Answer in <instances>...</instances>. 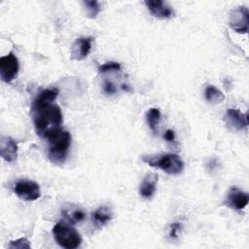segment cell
Wrapping results in <instances>:
<instances>
[{"label":"cell","instance_id":"9c48e42d","mask_svg":"<svg viewBox=\"0 0 249 249\" xmlns=\"http://www.w3.org/2000/svg\"><path fill=\"white\" fill-rule=\"evenodd\" d=\"M145 5L147 6L151 15L158 18H171L175 15L173 9L166 2L161 0H146Z\"/></svg>","mask_w":249,"mask_h":249},{"label":"cell","instance_id":"8992f818","mask_svg":"<svg viewBox=\"0 0 249 249\" xmlns=\"http://www.w3.org/2000/svg\"><path fill=\"white\" fill-rule=\"evenodd\" d=\"M18 60L13 52L0 58V77L5 83H11L18 73Z\"/></svg>","mask_w":249,"mask_h":249},{"label":"cell","instance_id":"e0dca14e","mask_svg":"<svg viewBox=\"0 0 249 249\" xmlns=\"http://www.w3.org/2000/svg\"><path fill=\"white\" fill-rule=\"evenodd\" d=\"M205 99L210 103H222L225 100L224 93L214 86H208L204 90Z\"/></svg>","mask_w":249,"mask_h":249},{"label":"cell","instance_id":"52a82bcc","mask_svg":"<svg viewBox=\"0 0 249 249\" xmlns=\"http://www.w3.org/2000/svg\"><path fill=\"white\" fill-rule=\"evenodd\" d=\"M249 23V10L245 6H239L230 14L229 24L231 28L241 34H246Z\"/></svg>","mask_w":249,"mask_h":249},{"label":"cell","instance_id":"cb8c5ba5","mask_svg":"<svg viewBox=\"0 0 249 249\" xmlns=\"http://www.w3.org/2000/svg\"><path fill=\"white\" fill-rule=\"evenodd\" d=\"M163 137H164V139H165L166 141H168V142H172V141H174V139H175V135H174L173 130H171V129H167V130L165 131V133H164Z\"/></svg>","mask_w":249,"mask_h":249},{"label":"cell","instance_id":"7a4b0ae2","mask_svg":"<svg viewBox=\"0 0 249 249\" xmlns=\"http://www.w3.org/2000/svg\"><path fill=\"white\" fill-rule=\"evenodd\" d=\"M49 143L48 158L53 163L64 162L68 150L71 145V134L69 131L60 128L49 135L47 138Z\"/></svg>","mask_w":249,"mask_h":249},{"label":"cell","instance_id":"3957f363","mask_svg":"<svg viewBox=\"0 0 249 249\" xmlns=\"http://www.w3.org/2000/svg\"><path fill=\"white\" fill-rule=\"evenodd\" d=\"M142 161L152 167L161 169L167 174L176 175L183 171L184 162L176 154H162L157 156H143Z\"/></svg>","mask_w":249,"mask_h":249},{"label":"cell","instance_id":"30bf717a","mask_svg":"<svg viewBox=\"0 0 249 249\" xmlns=\"http://www.w3.org/2000/svg\"><path fill=\"white\" fill-rule=\"evenodd\" d=\"M224 120L227 125L234 130H242L248 126V113H242L238 109H229Z\"/></svg>","mask_w":249,"mask_h":249},{"label":"cell","instance_id":"9a60e30c","mask_svg":"<svg viewBox=\"0 0 249 249\" xmlns=\"http://www.w3.org/2000/svg\"><path fill=\"white\" fill-rule=\"evenodd\" d=\"M112 219V211L107 206H101L92 213V221L95 226L102 227Z\"/></svg>","mask_w":249,"mask_h":249},{"label":"cell","instance_id":"603a6c76","mask_svg":"<svg viewBox=\"0 0 249 249\" xmlns=\"http://www.w3.org/2000/svg\"><path fill=\"white\" fill-rule=\"evenodd\" d=\"M103 90L107 94H113L116 92V87L114 86L113 83H111L109 81H105L103 84Z\"/></svg>","mask_w":249,"mask_h":249},{"label":"cell","instance_id":"ba28073f","mask_svg":"<svg viewBox=\"0 0 249 249\" xmlns=\"http://www.w3.org/2000/svg\"><path fill=\"white\" fill-rule=\"evenodd\" d=\"M249 201V196L247 193L242 192L236 187H232L227 194L225 204L232 210H242Z\"/></svg>","mask_w":249,"mask_h":249},{"label":"cell","instance_id":"277c9868","mask_svg":"<svg viewBox=\"0 0 249 249\" xmlns=\"http://www.w3.org/2000/svg\"><path fill=\"white\" fill-rule=\"evenodd\" d=\"M52 231L56 243L62 248L75 249L82 243L81 234L69 223L58 222L53 226Z\"/></svg>","mask_w":249,"mask_h":249},{"label":"cell","instance_id":"7402d4cb","mask_svg":"<svg viewBox=\"0 0 249 249\" xmlns=\"http://www.w3.org/2000/svg\"><path fill=\"white\" fill-rule=\"evenodd\" d=\"M181 229H182V225L179 223H173L170 225V231H169V235L172 238H176L179 233L181 232Z\"/></svg>","mask_w":249,"mask_h":249},{"label":"cell","instance_id":"ffe728a7","mask_svg":"<svg viewBox=\"0 0 249 249\" xmlns=\"http://www.w3.org/2000/svg\"><path fill=\"white\" fill-rule=\"evenodd\" d=\"M121 70V64L116 61H108L104 64H101L98 67V71L100 73L110 72V71H120Z\"/></svg>","mask_w":249,"mask_h":249},{"label":"cell","instance_id":"ac0fdd59","mask_svg":"<svg viewBox=\"0 0 249 249\" xmlns=\"http://www.w3.org/2000/svg\"><path fill=\"white\" fill-rule=\"evenodd\" d=\"M146 120L149 127L154 133L158 131V125L160 120V112L158 108H151L146 114Z\"/></svg>","mask_w":249,"mask_h":249},{"label":"cell","instance_id":"5b68a950","mask_svg":"<svg viewBox=\"0 0 249 249\" xmlns=\"http://www.w3.org/2000/svg\"><path fill=\"white\" fill-rule=\"evenodd\" d=\"M16 196L24 201H33L41 196L40 186L31 180H20L15 184Z\"/></svg>","mask_w":249,"mask_h":249},{"label":"cell","instance_id":"44dd1931","mask_svg":"<svg viewBox=\"0 0 249 249\" xmlns=\"http://www.w3.org/2000/svg\"><path fill=\"white\" fill-rule=\"evenodd\" d=\"M10 248H18V249H23V248H30V243L29 240L26 237H20L17 240H12L9 243Z\"/></svg>","mask_w":249,"mask_h":249},{"label":"cell","instance_id":"5bb4252c","mask_svg":"<svg viewBox=\"0 0 249 249\" xmlns=\"http://www.w3.org/2000/svg\"><path fill=\"white\" fill-rule=\"evenodd\" d=\"M157 183H158V174L156 173L147 174L144 177L139 187L140 196L144 198L152 197L157 190Z\"/></svg>","mask_w":249,"mask_h":249},{"label":"cell","instance_id":"d6986e66","mask_svg":"<svg viewBox=\"0 0 249 249\" xmlns=\"http://www.w3.org/2000/svg\"><path fill=\"white\" fill-rule=\"evenodd\" d=\"M86 15L89 18H95L100 13V4L95 0H86L83 2Z\"/></svg>","mask_w":249,"mask_h":249},{"label":"cell","instance_id":"2e32d148","mask_svg":"<svg viewBox=\"0 0 249 249\" xmlns=\"http://www.w3.org/2000/svg\"><path fill=\"white\" fill-rule=\"evenodd\" d=\"M58 94L56 89H43L33 100L32 104H50L53 103Z\"/></svg>","mask_w":249,"mask_h":249},{"label":"cell","instance_id":"7c38bea8","mask_svg":"<svg viewBox=\"0 0 249 249\" xmlns=\"http://www.w3.org/2000/svg\"><path fill=\"white\" fill-rule=\"evenodd\" d=\"M0 156L7 162H14L18 158V144L10 136H1Z\"/></svg>","mask_w":249,"mask_h":249},{"label":"cell","instance_id":"6da1fadb","mask_svg":"<svg viewBox=\"0 0 249 249\" xmlns=\"http://www.w3.org/2000/svg\"><path fill=\"white\" fill-rule=\"evenodd\" d=\"M32 119L37 134L47 138L52 133L62 128V113L58 105L50 104H32Z\"/></svg>","mask_w":249,"mask_h":249},{"label":"cell","instance_id":"4fadbf2b","mask_svg":"<svg viewBox=\"0 0 249 249\" xmlns=\"http://www.w3.org/2000/svg\"><path fill=\"white\" fill-rule=\"evenodd\" d=\"M61 215L67 223L70 225H75L81 223L86 218L85 211L74 204H65L61 210Z\"/></svg>","mask_w":249,"mask_h":249},{"label":"cell","instance_id":"8fae6325","mask_svg":"<svg viewBox=\"0 0 249 249\" xmlns=\"http://www.w3.org/2000/svg\"><path fill=\"white\" fill-rule=\"evenodd\" d=\"M93 38L91 37H80L75 40L71 48V59L83 60L88 56L91 50Z\"/></svg>","mask_w":249,"mask_h":249}]
</instances>
